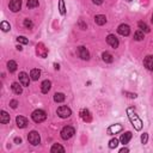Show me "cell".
<instances>
[{"mask_svg": "<svg viewBox=\"0 0 153 153\" xmlns=\"http://www.w3.org/2000/svg\"><path fill=\"white\" fill-rule=\"evenodd\" d=\"M127 114H128V117H129L132 124L134 126V128L136 131H141L142 128V121L140 120V117L135 114V112H133V108H128L127 109Z\"/></svg>", "mask_w": 153, "mask_h": 153, "instance_id": "1", "label": "cell"}, {"mask_svg": "<svg viewBox=\"0 0 153 153\" xmlns=\"http://www.w3.org/2000/svg\"><path fill=\"white\" fill-rule=\"evenodd\" d=\"M31 117H33V120L35 121L36 123H41V122H43V121L47 118V114H46V111H43L41 109H37V110H35L33 112Z\"/></svg>", "mask_w": 153, "mask_h": 153, "instance_id": "2", "label": "cell"}, {"mask_svg": "<svg viewBox=\"0 0 153 153\" xmlns=\"http://www.w3.org/2000/svg\"><path fill=\"white\" fill-rule=\"evenodd\" d=\"M74 133H75V131H74L73 127L66 126V127L62 128V131H61L60 134H61V138H62L63 140H68V139H71L72 136L74 135Z\"/></svg>", "mask_w": 153, "mask_h": 153, "instance_id": "3", "label": "cell"}, {"mask_svg": "<svg viewBox=\"0 0 153 153\" xmlns=\"http://www.w3.org/2000/svg\"><path fill=\"white\" fill-rule=\"evenodd\" d=\"M28 140H29V142H30L31 145H33V146H37V145L41 142V136H39V134H38L37 132L33 131V132L29 133Z\"/></svg>", "mask_w": 153, "mask_h": 153, "instance_id": "4", "label": "cell"}, {"mask_svg": "<svg viewBox=\"0 0 153 153\" xmlns=\"http://www.w3.org/2000/svg\"><path fill=\"white\" fill-rule=\"evenodd\" d=\"M71 114H72V111H71V109H69L68 107L62 105V107H60V108L58 109V115H59L61 118H67V117L71 116Z\"/></svg>", "mask_w": 153, "mask_h": 153, "instance_id": "5", "label": "cell"}, {"mask_svg": "<svg viewBox=\"0 0 153 153\" xmlns=\"http://www.w3.org/2000/svg\"><path fill=\"white\" fill-rule=\"evenodd\" d=\"M78 55H79V58L83 59V60H88V59H90V53H88V50L83 46L78 48Z\"/></svg>", "mask_w": 153, "mask_h": 153, "instance_id": "6", "label": "cell"}, {"mask_svg": "<svg viewBox=\"0 0 153 153\" xmlns=\"http://www.w3.org/2000/svg\"><path fill=\"white\" fill-rule=\"evenodd\" d=\"M36 53L38 56H41V58H46L47 54H48V50H47V48L44 47L43 43H38L36 46Z\"/></svg>", "mask_w": 153, "mask_h": 153, "instance_id": "7", "label": "cell"}, {"mask_svg": "<svg viewBox=\"0 0 153 153\" xmlns=\"http://www.w3.org/2000/svg\"><path fill=\"white\" fill-rule=\"evenodd\" d=\"M117 33L120 35H122V36H128L131 34V28L127 25V24H121V25L118 27L117 29Z\"/></svg>", "mask_w": 153, "mask_h": 153, "instance_id": "8", "label": "cell"}, {"mask_svg": "<svg viewBox=\"0 0 153 153\" xmlns=\"http://www.w3.org/2000/svg\"><path fill=\"white\" fill-rule=\"evenodd\" d=\"M22 7V0H11L10 3V10L12 12H18Z\"/></svg>", "mask_w": 153, "mask_h": 153, "instance_id": "9", "label": "cell"}, {"mask_svg": "<svg viewBox=\"0 0 153 153\" xmlns=\"http://www.w3.org/2000/svg\"><path fill=\"white\" fill-rule=\"evenodd\" d=\"M19 83L23 86H29L30 79H29V75L25 73V72H20V73H19Z\"/></svg>", "mask_w": 153, "mask_h": 153, "instance_id": "10", "label": "cell"}, {"mask_svg": "<svg viewBox=\"0 0 153 153\" xmlns=\"http://www.w3.org/2000/svg\"><path fill=\"white\" fill-rule=\"evenodd\" d=\"M107 42H108L109 46H111L112 48H114V49L118 47V39H117V37L115 35H109L107 37Z\"/></svg>", "mask_w": 153, "mask_h": 153, "instance_id": "11", "label": "cell"}, {"mask_svg": "<svg viewBox=\"0 0 153 153\" xmlns=\"http://www.w3.org/2000/svg\"><path fill=\"white\" fill-rule=\"evenodd\" d=\"M80 117H82L83 121H85V122H91V120H92L91 112L87 109H83L82 111H80Z\"/></svg>", "mask_w": 153, "mask_h": 153, "instance_id": "12", "label": "cell"}, {"mask_svg": "<svg viewBox=\"0 0 153 153\" xmlns=\"http://www.w3.org/2000/svg\"><path fill=\"white\" fill-rule=\"evenodd\" d=\"M143 65H145V67H146L147 69L153 71V56L152 55H148V56H146V58H145Z\"/></svg>", "mask_w": 153, "mask_h": 153, "instance_id": "13", "label": "cell"}, {"mask_svg": "<svg viewBox=\"0 0 153 153\" xmlns=\"http://www.w3.org/2000/svg\"><path fill=\"white\" fill-rule=\"evenodd\" d=\"M16 122H17V126L19 128H25L28 126V120L25 117H23V116H17V118H16Z\"/></svg>", "mask_w": 153, "mask_h": 153, "instance_id": "14", "label": "cell"}, {"mask_svg": "<svg viewBox=\"0 0 153 153\" xmlns=\"http://www.w3.org/2000/svg\"><path fill=\"white\" fill-rule=\"evenodd\" d=\"M50 87H52V83H50V80H44V82L42 83L41 85V91L43 93H48L50 90Z\"/></svg>", "mask_w": 153, "mask_h": 153, "instance_id": "15", "label": "cell"}, {"mask_svg": "<svg viewBox=\"0 0 153 153\" xmlns=\"http://www.w3.org/2000/svg\"><path fill=\"white\" fill-rule=\"evenodd\" d=\"M0 122H1L3 124H6V123L10 122V115L4 110L0 112Z\"/></svg>", "mask_w": 153, "mask_h": 153, "instance_id": "16", "label": "cell"}, {"mask_svg": "<svg viewBox=\"0 0 153 153\" xmlns=\"http://www.w3.org/2000/svg\"><path fill=\"white\" fill-rule=\"evenodd\" d=\"M131 139H132V133H131V132H126L124 134H122V136H121L120 141H121V143L126 145V143L129 142V140H131Z\"/></svg>", "mask_w": 153, "mask_h": 153, "instance_id": "17", "label": "cell"}, {"mask_svg": "<svg viewBox=\"0 0 153 153\" xmlns=\"http://www.w3.org/2000/svg\"><path fill=\"white\" fill-rule=\"evenodd\" d=\"M95 22H96V24H98V25H104V24L107 23V17L103 14H97L95 17Z\"/></svg>", "mask_w": 153, "mask_h": 153, "instance_id": "18", "label": "cell"}, {"mask_svg": "<svg viewBox=\"0 0 153 153\" xmlns=\"http://www.w3.org/2000/svg\"><path fill=\"white\" fill-rule=\"evenodd\" d=\"M23 85L22 84H18V83H13L12 84V91L16 93V95H20L22 92H23V87H22Z\"/></svg>", "mask_w": 153, "mask_h": 153, "instance_id": "19", "label": "cell"}, {"mask_svg": "<svg viewBox=\"0 0 153 153\" xmlns=\"http://www.w3.org/2000/svg\"><path fill=\"white\" fill-rule=\"evenodd\" d=\"M30 77L33 80H38L39 77H41V71L37 69V68H34V69H31L30 72Z\"/></svg>", "mask_w": 153, "mask_h": 153, "instance_id": "20", "label": "cell"}, {"mask_svg": "<svg viewBox=\"0 0 153 153\" xmlns=\"http://www.w3.org/2000/svg\"><path fill=\"white\" fill-rule=\"evenodd\" d=\"M50 152L52 153H58V152L63 153V152H65V148H63L60 143H54L52 146V148H50Z\"/></svg>", "mask_w": 153, "mask_h": 153, "instance_id": "21", "label": "cell"}, {"mask_svg": "<svg viewBox=\"0 0 153 153\" xmlns=\"http://www.w3.org/2000/svg\"><path fill=\"white\" fill-rule=\"evenodd\" d=\"M108 131H109L110 134H116V133H118V132L122 131V126H121V124H114V126L109 127Z\"/></svg>", "mask_w": 153, "mask_h": 153, "instance_id": "22", "label": "cell"}, {"mask_svg": "<svg viewBox=\"0 0 153 153\" xmlns=\"http://www.w3.org/2000/svg\"><path fill=\"white\" fill-rule=\"evenodd\" d=\"M102 58H103V61L104 62H107V63H110V62H112V55L110 54V53H108V52H105V53H103L102 54Z\"/></svg>", "mask_w": 153, "mask_h": 153, "instance_id": "23", "label": "cell"}, {"mask_svg": "<svg viewBox=\"0 0 153 153\" xmlns=\"http://www.w3.org/2000/svg\"><path fill=\"white\" fill-rule=\"evenodd\" d=\"M7 69H9L11 73L12 72H14L16 69H17V63H16V61L13 60H10L9 62H7Z\"/></svg>", "mask_w": 153, "mask_h": 153, "instance_id": "24", "label": "cell"}, {"mask_svg": "<svg viewBox=\"0 0 153 153\" xmlns=\"http://www.w3.org/2000/svg\"><path fill=\"white\" fill-rule=\"evenodd\" d=\"M65 95H63V93H58V92H56L55 95H54V101L56 102V103H62L63 101H65Z\"/></svg>", "mask_w": 153, "mask_h": 153, "instance_id": "25", "label": "cell"}, {"mask_svg": "<svg viewBox=\"0 0 153 153\" xmlns=\"http://www.w3.org/2000/svg\"><path fill=\"white\" fill-rule=\"evenodd\" d=\"M27 6L29 9H35V7L38 6V0H28Z\"/></svg>", "mask_w": 153, "mask_h": 153, "instance_id": "26", "label": "cell"}, {"mask_svg": "<svg viewBox=\"0 0 153 153\" xmlns=\"http://www.w3.org/2000/svg\"><path fill=\"white\" fill-rule=\"evenodd\" d=\"M134 39L135 41H142L143 39V31H141V30L136 31V33L134 34Z\"/></svg>", "mask_w": 153, "mask_h": 153, "instance_id": "27", "label": "cell"}, {"mask_svg": "<svg viewBox=\"0 0 153 153\" xmlns=\"http://www.w3.org/2000/svg\"><path fill=\"white\" fill-rule=\"evenodd\" d=\"M139 28L141 29V31H145V33H150V28L145 22H139Z\"/></svg>", "mask_w": 153, "mask_h": 153, "instance_id": "28", "label": "cell"}, {"mask_svg": "<svg viewBox=\"0 0 153 153\" xmlns=\"http://www.w3.org/2000/svg\"><path fill=\"white\" fill-rule=\"evenodd\" d=\"M59 11L62 16L66 14V9H65V3H63V0H60L59 1Z\"/></svg>", "mask_w": 153, "mask_h": 153, "instance_id": "29", "label": "cell"}, {"mask_svg": "<svg viewBox=\"0 0 153 153\" xmlns=\"http://www.w3.org/2000/svg\"><path fill=\"white\" fill-rule=\"evenodd\" d=\"M0 28H1V30L3 31H5V33H6V31H9L10 29H11V27H10V24L9 23H7V22H1V24H0Z\"/></svg>", "mask_w": 153, "mask_h": 153, "instance_id": "30", "label": "cell"}, {"mask_svg": "<svg viewBox=\"0 0 153 153\" xmlns=\"http://www.w3.org/2000/svg\"><path fill=\"white\" fill-rule=\"evenodd\" d=\"M117 145H118V140H117V139H111V140L109 141V147H110V148L117 147Z\"/></svg>", "mask_w": 153, "mask_h": 153, "instance_id": "31", "label": "cell"}, {"mask_svg": "<svg viewBox=\"0 0 153 153\" xmlns=\"http://www.w3.org/2000/svg\"><path fill=\"white\" fill-rule=\"evenodd\" d=\"M17 41H18L19 43H22V44H28V43H29L28 38L24 37V36H18V37H17Z\"/></svg>", "mask_w": 153, "mask_h": 153, "instance_id": "32", "label": "cell"}, {"mask_svg": "<svg viewBox=\"0 0 153 153\" xmlns=\"http://www.w3.org/2000/svg\"><path fill=\"white\" fill-rule=\"evenodd\" d=\"M24 27H25L27 29H31L34 27V24H33V22H31L30 19H25L24 20Z\"/></svg>", "mask_w": 153, "mask_h": 153, "instance_id": "33", "label": "cell"}, {"mask_svg": "<svg viewBox=\"0 0 153 153\" xmlns=\"http://www.w3.org/2000/svg\"><path fill=\"white\" fill-rule=\"evenodd\" d=\"M147 140H148V135H147V133H143V134L141 135V142L145 145V143H147Z\"/></svg>", "mask_w": 153, "mask_h": 153, "instance_id": "34", "label": "cell"}, {"mask_svg": "<svg viewBox=\"0 0 153 153\" xmlns=\"http://www.w3.org/2000/svg\"><path fill=\"white\" fill-rule=\"evenodd\" d=\"M10 107H11L12 109H17V107H18V101L12 99V101L10 102Z\"/></svg>", "mask_w": 153, "mask_h": 153, "instance_id": "35", "label": "cell"}, {"mask_svg": "<svg viewBox=\"0 0 153 153\" xmlns=\"http://www.w3.org/2000/svg\"><path fill=\"white\" fill-rule=\"evenodd\" d=\"M104 0H92V3L96 4V5H102Z\"/></svg>", "mask_w": 153, "mask_h": 153, "instance_id": "36", "label": "cell"}, {"mask_svg": "<svg viewBox=\"0 0 153 153\" xmlns=\"http://www.w3.org/2000/svg\"><path fill=\"white\" fill-rule=\"evenodd\" d=\"M14 142H16V143H20V142H22V139H20V138H16V139H14Z\"/></svg>", "mask_w": 153, "mask_h": 153, "instance_id": "37", "label": "cell"}, {"mask_svg": "<svg viewBox=\"0 0 153 153\" xmlns=\"http://www.w3.org/2000/svg\"><path fill=\"white\" fill-rule=\"evenodd\" d=\"M128 151H129V150H128V148H122V150L120 151V153H127Z\"/></svg>", "mask_w": 153, "mask_h": 153, "instance_id": "38", "label": "cell"}, {"mask_svg": "<svg viewBox=\"0 0 153 153\" xmlns=\"http://www.w3.org/2000/svg\"><path fill=\"white\" fill-rule=\"evenodd\" d=\"M22 49H23V48H22V47H20V46H17V50H19V52H20V50H22Z\"/></svg>", "mask_w": 153, "mask_h": 153, "instance_id": "39", "label": "cell"}, {"mask_svg": "<svg viewBox=\"0 0 153 153\" xmlns=\"http://www.w3.org/2000/svg\"><path fill=\"white\" fill-rule=\"evenodd\" d=\"M54 66H55V69H59V68H60V67H59V65H58V63H55Z\"/></svg>", "mask_w": 153, "mask_h": 153, "instance_id": "40", "label": "cell"}, {"mask_svg": "<svg viewBox=\"0 0 153 153\" xmlns=\"http://www.w3.org/2000/svg\"><path fill=\"white\" fill-rule=\"evenodd\" d=\"M151 22H152V24H153V14H152V19H151Z\"/></svg>", "mask_w": 153, "mask_h": 153, "instance_id": "41", "label": "cell"}, {"mask_svg": "<svg viewBox=\"0 0 153 153\" xmlns=\"http://www.w3.org/2000/svg\"><path fill=\"white\" fill-rule=\"evenodd\" d=\"M127 1H132V0H127Z\"/></svg>", "mask_w": 153, "mask_h": 153, "instance_id": "42", "label": "cell"}]
</instances>
